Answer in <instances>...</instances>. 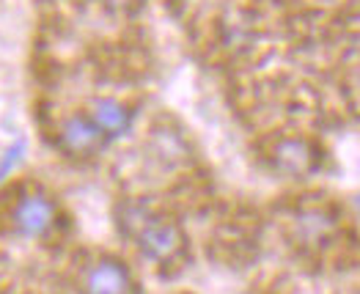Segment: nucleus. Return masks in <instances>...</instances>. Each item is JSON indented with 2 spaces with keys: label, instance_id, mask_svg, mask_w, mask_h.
I'll return each instance as SVG.
<instances>
[{
  "label": "nucleus",
  "instance_id": "1",
  "mask_svg": "<svg viewBox=\"0 0 360 294\" xmlns=\"http://www.w3.org/2000/svg\"><path fill=\"white\" fill-rule=\"evenodd\" d=\"M119 229L135 242L143 259L154 264H176L187 250V236L176 217L157 212L143 198L121 201L116 209Z\"/></svg>",
  "mask_w": 360,
  "mask_h": 294
},
{
  "label": "nucleus",
  "instance_id": "2",
  "mask_svg": "<svg viewBox=\"0 0 360 294\" xmlns=\"http://www.w3.org/2000/svg\"><path fill=\"white\" fill-rule=\"evenodd\" d=\"M58 204L56 198L41 190V187H33L25 190L14 206L8 212V223H11V231L22 239H47V236L56 231L58 226Z\"/></svg>",
  "mask_w": 360,
  "mask_h": 294
},
{
  "label": "nucleus",
  "instance_id": "3",
  "mask_svg": "<svg viewBox=\"0 0 360 294\" xmlns=\"http://www.w3.org/2000/svg\"><path fill=\"white\" fill-rule=\"evenodd\" d=\"M80 294H138V281L127 262L110 253H99L80 267L77 275Z\"/></svg>",
  "mask_w": 360,
  "mask_h": 294
},
{
  "label": "nucleus",
  "instance_id": "4",
  "mask_svg": "<svg viewBox=\"0 0 360 294\" xmlns=\"http://www.w3.org/2000/svg\"><path fill=\"white\" fill-rule=\"evenodd\" d=\"M272 171L286 179H305L319 171L322 165V148L316 146L311 138L302 135H283L272 141L267 151Z\"/></svg>",
  "mask_w": 360,
  "mask_h": 294
},
{
  "label": "nucleus",
  "instance_id": "5",
  "mask_svg": "<svg viewBox=\"0 0 360 294\" xmlns=\"http://www.w3.org/2000/svg\"><path fill=\"white\" fill-rule=\"evenodd\" d=\"M56 143L72 160H94L96 154L105 151L110 141L86 110V113H69L60 121L58 132H56Z\"/></svg>",
  "mask_w": 360,
  "mask_h": 294
},
{
  "label": "nucleus",
  "instance_id": "6",
  "mask_svg": "<svg viewBox=\"0 0 360 294\" xmlns=\"http://www.w3.org/2000/svg\"><path fill=\"white\" fill-rule=\"evenodd\" d=\"M89 116L108 135V141L124 138L135 124V110L129 105H124L121 99H113V96H96L89 105Z\"/></svg>",
  "mask_w": 360,
  "mask_h": 294
},
{
  "label": "nucleus",
  "instance_id": "7",
  "mask_svg": "<svg viewBox=\"0 0 360 294\" xmlns=\"http://www.w3.org/2000/svg\"><path fill=\"white\" fill-rule=\"evenodd\" d=\"M328 229H333V220L325 217V212L319 209H308L297 217V231L302 239H322L328 234Z\"/></svg>",
  "mask_w": 360,
  "mask_h": 294
},
{
  "label": "nucleus",
  "instance_id": "8",
  "mask_svg": "<svg viewBox=\"0 0 360 294\" xmlns=\"http://www.w3.org/2000/svg\"><path fill=\"white\" fill-rule=\"evenodd\" d=\"M22 154H25V141H17L0 154V181L6 177H11V171L22 162Z\"/></svg>",
  "mask_w": 360,
  "mask_h": 294
},
{
  "label": "nucleus",
  "instance_id": "9",
  "mask_svg": "<svg viewBox=\"0 0 360 294\" xmlns=\"http://www.w3.org/2000/svg\"><path fill=\"white\" fill-rule=\"evenodd\" d=\"M0 294H22V292H14V289H3Z\"/></svg>",
  "mask_w": 360,
  "mask_h": 294
},
{
  "label": "nucleus",
  "instance_id": "10",
  "mask_svg": "<svg viewBox=\"0 0 360 294\" xmlns=\"http://www.w3.org/2000/svg\"><path fill=\"white\" fill-rule=\"evenodd\" d=\"M108 3H124V0H108Z\"/></svg>",
  "mask_w": 360,
  "mask_h": 294
}]
</instances>
